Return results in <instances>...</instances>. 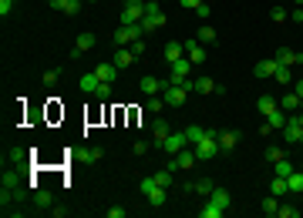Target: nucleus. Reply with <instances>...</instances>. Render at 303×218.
<instances>
[{"label": "nucleus", "mask_w": 303, "mask_h": 218, "mask_svg": "<svg viewBox=\"0 0 303 218\" xmlns=\"http://www.w3.org/2000/svg\"><path fill=\"white\" fill-rule=\"evenodd\" d=\"M192 151H195V158H199V161H209V158H216V154L223 151V148H219V131H209V134H206L199 144H192Z\"/></svg>", "instance_id": "obj_1"}, {"label": "nucleus", "mask_w": 303, "mask_h": 218, "mask_svg": "<svg viewBox=\"0 0 303 218\" xmlns=\"http://www.w3.org/2000/svg\"><path fill=\"white\" fill-rule=\"evenodd\" d=\"M142 31H158V27H165V14L158 7L155 0H145V17H142Z\"/></svg>", "instance_id": "obj_2"}, {"label": "nucleus", "mask_w": 303, "mask_h": 218, "mask_svg": "<svg viewBox=\"0 0 303 218\" xmlns=\"http://www.w3.org/2000/svg\"><path fill=\"white\" fill-rule=\"evenodd\" d=\"M78 87L84 91V94H101V98H108V94H112V84H105V81H101V77L94 74V71L81 77V81H78Z\"/></svg>", "instance_id": "obj_3"}, {"label": "nucleus", "mask_w": 303, "mask_h": 218, "mask_svg": "<svg viewBox=\"0 0 303 218\" xmlns=\"http://www.w3.org/2000/svg\"><path fill=\"white\" fill-rule=\"evenodd\" d=\"M145 17V0H128L122 11V27H132V24H138Z\"/></svg>", "instance_id": "obj_4"}, {"label": "nucleus", "mask_w": 303, "mask_h": 218, "mask_svg": "<svg viewBox=\"0 0 303 218\" xmlns=\"http://www.w3.org/2000/svg\"><path fill=\"white\" fill-rule=\"evenodd\" d=\"M142 24H132V27H118V31H115V44H118V47H132L135 41H138V37H142Z\"/></svg>", "instance_id": "obj_5"}, {"label": "nucleus", "mask_w": 303, "mask_h": 218, "mask_svg": "<svg viewBox=\"0 0 303 218\" xmlns=\"http://www.w3.org/2000/svg\"><path fill=\"white\" fill-rule=\"evenodd\" d=\"M162 98H165V104H172V108H179V104H185V98H189V91L182 84H168L165 81V87H162Z\"/></svg>", "instance_id": "obj_6"}, {"label": "nucleus", "mask_w": 303, "mask_h": 218, "mask_svg": "<svg viewBox=\"0 0 303 218\" xmlns=\"http://www.w3.org/2000/svg\"><path fill=\"white\" fill-rule=\"evenodd\" d=\"M192 61L189 57H182V61H175V64H168V71H172V77H168V84H182V81H185V77L192 74Z\"/></svg>", "instance_id": "obj_7"}, {"label": "nucleus", "mask_w": 303, "mask_h": 218, "mask_svg": "<svg viewBox=\"0 0 303 218\" xmlns=\"http://www.w3.org/2000/svg\"><path fill=\"white\" fill-rule=\"evenodd\" d=\"M195 161H199V158H195V151H192V144H189V148H182L179 154H172L168 168H172V171H175V168H192Z\"/></svg>", "instance_id": "obj_8"}, {"label": "nucleus", "mask_w": 303, "mask_h": 218, "mask_svg": "<svg viewBox=\"0 0 303 218\" xmlns=\"http://www.w3.org/2000/svg\"><path fill=\"white\" fill-rule=\"evenodd\" d=\"M182 148H189V138H185V131H182V134H168L165 141H162V151H165V154H179Z\"/></svg>", "instance_id": "obj_9"}, {"label": "nucleus", "mask_w": 303, "mask_h": 218, "mask_svg": "<svg viewBox=\"0 0 303 218\" xmlns=\"http://www.w3.org/2000/svg\"><path fill=\"white\" fill-rule=\"evenodd\" d=\"M283 138L290 144H300L303 141V128L296 124V118H286V124H283Z\"/></svg>", "instance_id": "obj_10"}, {"label": "nucleus", "mask_w": 303, "mask_h": 218, "mask_svg": "<svg viewBox=\"0 0 303 218\" xmlns=\"http://www.w3.org/2000/svg\"><path fill=\"white\" fill-rule=\"evenodd\" d=\"M206 201H213V205L223 208V211H229V205H233V198H229V191H226V188H213V195L206 198Z\"/></svg>", "instance_id": "obj_11"}, {"label": "nucleus", "mask_w": 303, "mask_h": 218, "mask_svg": "<svg viewBox=\"0 0 303 218\" xmlns=\"http://www.w3.org/2000/svg\"><path fill=\"white\" fill-rule=\"evenodd\" d=\"M47 4H51V11H61V14H71V17H74V14L81 11V0H47Z\"/></svg>", "instance_id": "obj_12"}, {"label": "nucleus", "mask_w": 303, "mask_h": 218, "mask_svg": "<svg viewBox=\"0 0 303 218\" xmlns=\"http://www.w3.org/2000/svg\"><path fill=\"white\" fill-rule=\"evenodd\" d=\"M182 57H185V44L168 41L165 44V61H168V64H175V61H182Z\"/></svg>", "instance_id": "obj_13"}, {"label": "nucleus", "mask_w": 303, "mask_h": 218, "mask_svg": "<svg viewBox=\"0 0 303 218\" xmlns=\"http://www.w3.org/2000/svg\"><path fill=\"white\" fill-rule=\"evenodd\" d=\"M185 57H189L192 64H202V61H206V47L195 44V41H185Z\"/></svg>", "instance_id": "obj_14"}, {"label": "nucleus", "mask_w": 303, "mask_h": 218, "mask_svg": "<svg viewBox=\"0 0 303 218\" xmlns=\"http://www.w3.org/2000/svg\"><path fill=\"white\" fill-rule=\"evenodd\" d=\"M132 61H135V51H132V47H118V54H115L112 64L118 67V71H125V67H132Z\"/></svg>", "instance_id": "obj_15"}, {"label": "nucleus", "mask_w": 303, "mask_h": 218, "mask_svg": "<svg viewBox=\"0 0 303 218\" xmlns=\"http://www.w3.org/2000/svg\"><path fill=\"white\" fill-rule=\"evenodd\" d=\"M276 61L286 64V67H293V64H303V54H296V51H290V47H280V51H276Z\"/></svg>", "instance_id": "obj_16"}, {"label": "nucleus", "mask_w": 303, "mask_h": 218, "mask_svg": "<svg viewBox=\"0 0 303 218\" xmlns=\"http://www.w3.org/2000/svg\"><path fill=\"white\" fill-rule=\"evenodd\" d=\"M148 128H152V134H155V141H152V144H155V148H162V141L168 138V124H165L162 118H155L152 124H148Z\"/></svg>", "instance_id": "obj_17"}, {"label": "nucleus", "mask_w": 303, "mask_h": 218, "mask_svg": "<svg viewBox=\"0 0 303 218\" xmlns=\"http://www.w3.org/2000/svg\"><path fill=\"white\" fill-rule=\"evenodd\" d=\"M148 205H152V208H162V205H165V201H168V188H162V185H155V188H152V191H148Z\"/></svg>", "instance_id": "obj_18"}, {"label": "nucleus", "mask_w": 303, "mask_h": 218, "mask_svg": "<svg viewBox=\"0 0 303 218\" xmlns=\"http://www.w3.org/2000/svg\"><path fill=\"white\" fill-rule=\"evenodd\" d=\"M34 208H54V195H51V188H41V191H34Z\"/></svg>", "instance_id": "obj_19"}, {"label": "nucleus", "mask_w": 303, "mask_h": 218, "mask_svg": "<svg viewBox=\"0 0 303 218\" xmlns=\"http://www.w3.org/2000/svg\"><path fill=\"white\" fill-rule=\"evenodd\" d=\"M273 77H276V84H293L290 67H286V64H280L276 57H273Z\"/></svg>", "instance_id": "obj_20"}, {"label": "nucleus", "mask_w": 303, "mask_h": 218, "mask_svg": "<svg viewBox=\"0 0 303 218\" xmlns=\"http://www.w3.org/2000/svg\"><path fill=\"white\" fill-rule=\"evenodd\" d=\"M91 47H94V34H78V41H74V51H71V54L81 57L84 51H91Z\"/></svg>", "instance_id": "obj_21"}, {"label": "nucleus", "mask_w": 303, "mask_h": 218, "mask_svg": "<svg viewBox=\"0 0 303 218\" xmlns=\"http://www.w3.org/2000/svg\"><path fill=\"white\" fill-rule=\"evenodd\" d=\"M239 138H243L239 131H223V134H219V148H223V151H233L236 144H239Z\"/></svg>", "instance_id": "obj_22"}, {"label": "nucleus", "mask_w": 303, "mask_h": 218, "mask_svg": "<svg viewBox=\"0 0 303 218\" xmlns=\"http://www.w3.org/2000/svg\"><path fill=\"white\" fill-rule=\"evenodd\" d=\"M162 87H165V81H158V77H142V94H148V98L158 94Z\"/></svg>", "instance_id": "obj_23"}, {"label": "nucleus", "mask_w": 303, "mask_h": 218, "mask_svg": "<svg viewBox=\"0 0 303 218\" xmlns=\"http://www.w3.org/2000/svg\"><path fill=\"white\" fill-rule=\"evenodd\" d=\"M185 191H195V195L209 198V195H213V181H209V178H199L195 185H185Z\"/></svg>", "instance_id": "obj_24"}, {"label": "nucleus", "mask_w": 303, "mask_h": 218, "mask_svg": "<svg viewBox=\"0 0 303 218\" xmlns=\"http://www.w3.org/2000/svg\"><path fill=\"white\" fill-rule=\"evenodd\" d=\"M94 74H98L105 84H112L115 77H118V67H115V64H98V67H94Z\"/></svg>", "instance_id": "obj_25"}, {"label": "nucleus", "mask_w": 303, "mask_h": 218, "mask_svg": "<svg viewBox=\"0 0 303 218\" xmlns=\"http://www.w3.org/2000/svg\"><path fill=\"white\" fill-rule=\"evenodd\" d=\"M195 94H216V81L213 77H195Z\"/></svg>", "instance_id": "obj_26"}, {"label": "nucleus", "mask_w": 303, "mask_h": 218, "mask_svg": "<svg viewBox=\"0 0 303 218\" xmlns=\"http://www.w3.org/2000/svg\"><path fill=\"white\" fill-rule=\"evenodd\" d=\"M280 108H290V111H300V108H303V101H300V94H296V91H290V94H283V101H280Z\"/></svg>", "instance_id": "obj_27"}, {"label": "nucleus", "mask_w": 303, "mask_h": 218, "mask_svg": "<svg viewBox=\"0 0 303 218\" xmlns=\"http://www.w3.org/2000/svg\"><path fill=\"white\" fill-rule=\"evenodd\" d=\"M209 134V128H199V124H192V128H185V138H189V144H199L202 138Z\"/></svg>", "instance_id": "obj_28"}, {"label": "nucleus", "mask_w": 303, "mask_h": 218, "mask_svg": "<svg viewBox=\"0 0 303 218\" xmlns=\"http://www.w3.org/2000/svg\"><path fill=\"white\" fill-rule=\"evenodd\" d=\"M286 191H290V185H286V178H280V174H276V178H273V185H269V195L283 198Z\"/></svg>", "instance_id": "obj_29"}, {"label": "nucleus", "mask_w": 303, "mask_h": 218, "mask_svg": "<svg viewBox=\"0 0 303 218\" xmlns=\"http://www.w3.org/2000/svg\"><path fill=\"white\" fill-rule=\"evenodd\" d=\"M259 208H263V215H273V218H276V211H280V198H276V195L263 198V205H259Z\"/></svg>", "instance_id": "obj_30"}, {"label": "nucleus", "mask_w": 303, "mask_h": 218, "mask_svg": "<svg viewBox=\"0 0 303 218\" xmlns=\"http://www.w3.org/2000/svg\"><path fill=\"white\" fill-rule=\"evenodd\" d=\"M266 124H269L273 131H283V124H286V118H283V111L276 108L273 114H266Z\"/></svg>", "instance_id": "obj_31"}, {"label": "nucleus", "mask_w": 303, "mask_h": 218, "mask_svg": "<svg viewBox=\"0 0 303 218\" xmlns=\"http://www.w3.org/2000/svg\"><path fill=\"white\" fill-rule=\"evenodd\" d=\"M253 74L263 81V77H273V61H256V67H253Z\"/></svg>", "instance_id": "obj_32"}, {"label": "nucleus", "mask_w": 303, "mask_h": 218, "mask_svg": "<svg viewBox=\"0 0 303 218\" xmlns=\"http://www.w3.org/2000/svg\"><path fill=\"white\" fill-rule=\"evenodd\" d=\"M256 108H259V111H263V114H273V111L280 108V104H276V101L269 98V94H263V98H259V101H256Z\"/></svg>", "instance_id": "obj_33"}, {"label": "nucleus", "mask_w": 303, "mask_h": 218, "mask_svg": "<svg viewBox=\"0 0 303 218\" xmlns=\"http://www.w3.org/2000/svg\"><path fill=\"white\" fill-rule=\"evenodd\" d=\"M286 185H290L293 195H300V191H303V174H300V171H293L290 178H286Z\"/></svg>", "instance_id": "obj_34"}, {"label": "nucleus", "mask_w": 303, "mask_h": 218, "mask_svg": "<svg viewBox=\"0 0 303 218\" xmlns=\"http://www.w3.org/2000/svg\"><path fill=\"white\" fill-rule=\"evenodd\" d=\"M199 218H223V208H216L213 201H206V205H202V211H199Z\"/></svg>", "instance_id": "obj_35"}, {"label": "nucleus", "mask_w": 303, "mask_h": 218, "mask_svg": "<svg viewBox=\"0 0 303 218\" xmlns=\"http://www.w3.org/2000/svg\"><path fill=\"white\" fill-rule=\"evenodd\" d=\"M152 178H155V185H162V188H172V168H165V171H155Z\"/></svg>", "instance_id": "obj_36"}, {"label": "nucleus", "mask_w": 303, "mask_h": 218, "mask_svg": "<svg viewBox=\"0 0 303 218\" xmlns=\"http://www.w3.org/2000/svg\"><path fill=\"white\" fill-rule=\"evenodd\" d=\"M213 41H216V31L209 27V24H202L199 27V44H213Z\"/></svg>", "instance_id": "obj_37"}, {"label": "nucleus", "mask_w": 303, "mask_h": 218, "mask_svg": "<svg viewBox=\"0 0 303 218\" xmlns=\"http://www.w3.org/2000/svg\"><path fill=\"white\" fill-rule=\"evenodd\" d=\"M276 218H300V208H296V205H280Z\"/></svg>", "instance_id": "obj_38"}, {"label": "nucleus", "mask_w": 303, "mask_h": 218, "mask_svg": "<svg viewBox=\"0 0 303 218\" xmlns=\"http://www.w3.org/2000/svg\"><path fill=\"white\" fill-rule=\"evenodd\" d=\"M101 154H105V148H88V151L81 154V158H84V161H88V164H94V161H98V158H101Z\"/></svg>", "instance_id": "obj_39"}, {"label": "nucleus", "mask_w": 303, "mask_h": 218, "mask_svg": "<svg viewBox=\"0 0 303 218\" xmlns=\"http://www.w3.org/2000/svg\"><path fill=\"white\" fill-rule=\"evenodd\" d=\"M276 174H280V178H290V174H293V164L286 161V158H283V161H276Z\"/></svg>", "instance_id": "obj_40"}, {"label": "nucleus", "mask_w": 303, "mask_h": 218, "mask_svg": "<svg viewBox=\"0 0 303 218\" xmlns=\"http://www.w3.org/2000/svg\"><path fill=\"white\" fill-rule=\"evenodd\" d=\"M269 21H276V24H283V21H290V14L283 11V7H273V11H269Z\"/></svg>", "instance_id": "obj_41"}, {"label": "nucleus", "mask_w": 303, "mask_h": 218, "mask_svg": "<svg viewBox=\"0 0 303 218\" xmlns=\"http://www.w3.org/2000/svg\"><path fill=\"white\" fill-rule=\"evenodd\" d=\"M283 158H286V154H283V148H266V161H283Z\"/></svg>", "instance_id": "obj_42"}, {"label": "nucleus", "mask_w": 303, "mask_h": 218, "mask_svg": "<svg viewBox=\"0 0 303 218\" xmlns=\"http://www.w3.org/2000/svg\"><path fill=\"white\" fill-rule=\"evenodd\" d=\"M145 108H148V111H162V108H165V98H158V94H152Z\"/></svg>", "instance_id": "obj_43"}, {"label": "nucleus", "mask_w": 303, "mask_h": 218, "mask_svg": "<svg viewBox=\"0 0 303 218\" xmlns=\"http://www.w3.org/2000/svg\"><path fill=\"white\" fill-rule=\"evenodd\" d=\"M57 77H61V71H57V67H51V71H44V77H41V81H44V84H54Z\"/></svg>", "instance_id": "obj_44"}, {"label": "nucleus", "mask_w": 303, "mask_h": 218, "mask_svg": "<svg viewBox=\"0 0 303 218\" xmlns=\"http://www.w3.org/2000/svg\"><path fill=\"white\" fill-rule=\"evenodd\" d=\"M125 215H128V211H125L122 205H112V208H108V218H125Z\"/></svg>", "instance_id": "obj_45"}, {"label": "nucleus", "mask_w": 303, "mask_h": 218, "mask_svg": "<svg viewBox=\"0 0 303 218\" xmlns=\"http://www.w3.org/2000/svg\"><path fill=\"white\" fill-rule=\"evenodd\" d=\"M195 14H199L202 21H209V14H213V7H209V4H199V7H195Z\"/></svg>", "instance_id": "obj_46"}, {"label": "nucleus", "mask_w": 303, "mask_h": 218, "mask_svg": "<svg viewBox=\"0 0 303 218\" xmlns=\"http://www.w3.org/2000/svg\"><path fill=\"white\" fill-rule=\"evenodd\" d=\"M152 188H155V178H142V195H148Z\"/></svg>", "instance_id": "obj_47"}, {"label": "nucleus", "mask_w": 303, "mask_h": 218, "mask_svg": "<svg viewBox=\"0 0 303 218\" xmlns=\"http://www.w3.org/2000/svg\"><path fill=\"white\" fill-rule=\"evenodd\" d=\"M132 51H135V57H138V54H145V41H142V37H138V41L132 44Z\"/></svg>", "instance_id": "obj_48"}, {"label": "nucleus", "mask_w": 303, "mask_h": 218, "mask_svg": "<svg viewBox=\"0 0 303 218\" xmlns=\"http://www.w3.org/2000/svg\"><path fill=\"white\" fill-rule=\"evenodd\" d=\"M14 11V0H0V14H4V17H7V14Z\"/></svg>", "instance_id": "obj_49"}, {"label": "nucleus", "mask_w": 303, "mask_h": 218, "mask_svg": "<svg viewBox=\"0 0 303 218\" xmlns=\"http://www.w3.org/2000/svg\"><path fill=\"white\" fill-rule=\"evenodd\" d=\"M182 87H185L189 94H195V77H185V81H182Z\"/></svg>", "instance_id": "obj_50"}, {"label": "nucleus", "mask_w": 303, "mask_h": 218, "mask_svg": "<svg viewBox=\"0 0 303 218\" xmlns=\"http://www.w3.org/2000/svg\"><path fill=\"white\" fill-rule=\"evenodd\" d=\"M51 215H54V218H64L67 208H64V205H54V208H51Z\"/></svg>", "instance_id": "obj_51"}, {"label": "nucleus", "mask_w": 303, "mask_h": 218, "mask_svg": "<svg viewBox=\"0 0 303 218\" xmlns=\"http://www.w3.org/2000/svg\"><path fill=\"white\" fill-rule=\"evenodd\" d=\"M179 4H182V7H185V11H195V7H199L202 0H179Z\"/></svg>", "instance_id": "obj_52"}, {"label": "nucleus", "mask_w": 303, "mask_h": 218, "mask_svg": "<svg viewBox=\"0 0 303 218\" xmlns=\"http://www.w3.org/2000/svg\"><path fill=\"white\" fill-rule=\"evenodd\" d=\"M148 148H152V144H148V141H138V144H135V154H145Z\"/></svg>", "instance_id": "obj_53"}, {"label": "nucleus", "mask_w": 303, "mask_h": 218, "mask_svg": "<svg viewBox=\"0 0 303 218\" xmlns=\"http://www.w3.org/2000/svg\"><path fill=\"white\" fill-rule=\"evenodd\" d=\"M290 21H296V24H303V7H296V11L290 14Z\"/></svg>", "instance_id": "obj_54"}, {"label": "nucleus", "mask_w": 303, "mask_h": 218, "mask_svg": "<svg viewBox=\"0 0 303 218\" xmlns=\"http://www.w3.org/2000/svg\"><path fill=\"white\" fill-rule=\"evenodd\" d=\"M293 91H296V94H300V101H303V81H296V84H293Z\"/></svg>", "instance_id": "obj_55"}, {"label": "nucleus", "mask_w": 303, "mask_h": 218, "mask_svg": "<svg viewBox=\"0 0 303 218\" xmlns=\"http://www.w3.org/2000/svg\"><path fill=\"white\" fill-rule=\"evenodd\" d=\"M296 4H300V7H303V0H296Z\"/></svg>", "instance_id": "obj_56"}, {"label": "nucleus", "mask_w": 303, "mask_h": 218, "mask_svg": "<svg viewBox=\"0 0 303 218\" xmlns=\"http://www.w3.org/2000/svg\"><path fill=\"white\" fill-rule=\"evenodd\" d=\"M14 4H17V0H14Z\"/></svg>", "instance_id": "obj_57"}, {"label": "nucleus", "mask_w": 303, "mask_h": 218, "mask_svg": "<svg viewBox=\"0 0 303 218\" xmlns=\"http://www.w3.org/2000/svg\"><path fill=\"white\" fill-rule=\"evenodd\" d=\"M81 4H84V0H81Z\"/></svg>", "instance_id": "obj_58"}]
</instances>
